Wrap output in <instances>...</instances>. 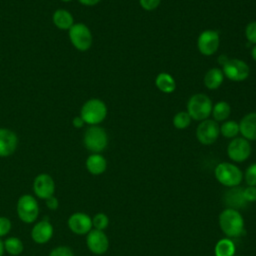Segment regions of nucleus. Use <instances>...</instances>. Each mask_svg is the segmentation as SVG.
I'll return each instance as SVG.
<instances>
[{
	"label": "nucleus",
	"mask_w": 256,
	"mask_h": 256,
	"mask_svg": "<svg viewBox=\"0 0 256 256\" xmlns=\"http://www.w3.org/2000/svg\"><path fill=\"white\" fill-rule=\"evenodd\" d=\"M160 2L161 0H139L140 6L146 11H153L159 6Z\"/></svg>",
	"instance_id": "nucleus-34"
},
{
	"label": "nucleus",
	"mask_w": 256,
	"mask_h": 256,
	"mask_svg": "<svg viewBox=\"0 0 256 256\" xmlns=\"http://www.w3.org/2000/svg\"><path fill=\"white\" fill-rule=\"evenodd\" d=\"M86 168L92 175H100L107 168V161L100 153H93L86 159Z\"/></svg>",
	"instance_id": "nucleus-19"
},
{
	"label": "nucleus",
	"mask_w": 256,
	"mask_h": 256,
	"mask_svg": "<svg viewBox=\"0 0 256 256\" xmlns=\"http://www.w3.org/2000/svg\"><path fill=\"white\" fill-rule=\"evenodd\" d=\"M49 256H74V253L68 246H58L50 252Z\"/></svg>",
	"instance_id": "nucleus-32"
},
{
	"label": "nucleus",
	"mask_w": 256,
	"mask_h": 256,
	"mask_svg": "<svg viewBox=\"0 0 256 256\" xmlns=\"http://www.w3.org/2000/svg\"><path fill=\"white\" fill-rule=\"evenodd\" d=\"M18 144L16 134L6 128H0V157L12 155Z\"/></svg>",
	"instance_id": "nucleus-16"
},
{
	"label": "nucleus",
	"mask_w": 256,
	"mask_h": 256,
	"mask_svg": "<svg viewBox=\"0 0 256 256\" xmlns=\"http://www.w3.org/2000/svg\"><path fill=\"white\" fill-rule=\"evenodd\" d=\"M69 229L77 235H85L92 230V218L83 212H76L70 215L67 221Z\"/></svg>",
	"instance_id": "nucleus-14"
},
{
	"label": "nucleus",
	"mask_w": 256,
	"mask_h": 256,
	"mask_svg": "<svg viewBox=\"0 0 256 256\" xmlns=\"http://www.w3.org/2000/svg\"><path fill=\"white\" fill-rule=\"evenodd\" d=\"M235 256H237V255H235Z\"/></svg>",
	"instance_id": "nucleus-41"
},
{
	"label": "nucleus",
	"mask_w": 256,
	"mask_h": 256,
	"mask_svg": "<svg viewBox=\"0 0 256 256\" xmlns=\"http://www.w3.org/2000/svg\"><path fill=\"white\" fill-rule=\"evenodd\" d=\"M155 85L163 93L170 94L176 89V82L171 74L167 72H161L156 76Z\"/></svg>",
	"instance_id": "nucleus-21"
},
{
	"label": "nucleus",
	"mask_w": 256,
	"mask_h": 256,
	"mask_svg": "<svg viewBox=\"0 0 256 256\" xmlns=\"http://www.w3.org/2000/svg\"><path fill=\"white\" fill-rule=\"evenodd\" d=\"M220 135V126L213 119L200 121L196 128V138L203 145L213 144Z\"/></svg>",
	"instance_id": "nucleus-8"
},
{
	"label": "nucleus",
	"mask_w": 256,
	"mask_h": 256,
	"mask_svg": "<svg viewBox=\"0 0 256 256\" xmlns=\"http://www.w3.org/2000/svg\"><path fill=\"white\" fill-rule=\"evenodd\" d=\"M223 200L227 208H233L236 210L243 208L247 205V202L243 197V188L239 186L232 187L227 190L224 194Z\"/></svg>",
	"instance_id": "nucleus-18"
},
{
	"label": "nucleus",
	"mask_w": 256,
	"mask_h": 256,
	"mask_svg": "<svg viewBox=\"0 0 256 256\" xmlns=\"http://www.w3.org/2000/svg\"><path fill=\"white\" fill-rule=\"evenodd\" d=\"M45 204L46 206L50 209V210H56L59 206V202L58 199L53 195L47 199H45Z\"/></svg>",
	"instance_id": "nucleus-35"
},
{
	"label": "nucleus",
	"mask_w": 256,
	"mask_h": 256,
	"mask_svg": "<svg viewBox=\"0 0 256 256\" xmlns=\"http://www.w3.org/2000/svg\"><path fill=\"white\" fill-rule=\"evenodd\" d=\"M247 186H256V162L250 164L243 175Z\"/></svg>",
	"instance_id": "nucleus-29"
},
{
	"label": "nucleus",
	"mask_w": 256,
	"mask_h": 256,
	"mask_svg": "<svg viewBox=\"0 0 256 256\" xmlns=\"http://www.w3.org/2000/svg\"><path fill=\"white\" fill-rule=\"evenodd\" d=\"M239 133L248 141L256 140V112L243 116L239 122Z\"/></svg>",
	"instance_id": "nucleus-17"
},
{
	"label": "nucleus",
	"mask_w": 256,
	"mask_h": 256,
	"mask_svg": "<svg viewBox=\"0 0 256 256\" xmlns=\"http://www.w3.org/2000/svg\"><path fill=\"white\" fill-rule=\"evenodd\" d=\"M109 225V218L105 213H97L92 218V226L94 229L104 231Z\"/></svg>",
	"instance_id": "nucleus-28"
},
{
	"label": "nucleus",
	"mask_w": 256,
	"mask_h": 256,
	"mask_svg": "<svg viewBox=\"0 0 256 256\" xmlns=\"http://www.w3.org/2000/svg\"><path fill=\"white\" fill-rule=\"evenodd\" d=\"M216 180L225 187L239 186L243 180V172L233 163L221 162L214 169Z\"/></svg>",
	"instance_id": "nucleus-2"
},
{
	"label": "nucleus",
	"mask_w": 256,
	"mask_h": 256,
	"mask_svg": "<svg viewBox=\"0 0 256 256\" xmlns=\"http://www.w3.org/2000/svg\"><path fill=\"white\" fill-rule=\"evenodd\" d=\"M252 152L250 141L243 137L233 138L227 146L228 157L236 163H241L247 160Z\"/></svg>",
	"instance_id": "nucleus-9"
},
{
	"label": "nucleus",
	"mask_w": 256,
	"mask_h": 256,
	"mask_svg": "<svg viewBox=\"0 0 256 256\" xmlns=\"http://www.w3.org/2000/svg\"><path fill=\"white\" fill-rule=\"evenodd\" d=\"M4 242H2L0 240V256H3V253H4Z\"/></svg>",
	"instance_id": "nucleus-39"
},
{
	"label": "nucleus",
	"mask_w": 256,
	"mask_h": 256,
	"mask_svg": "<svg viewBox=\"0 0 256 256\" xmlns=\"http://www.w3.org/2000/svg\"><path fill=\"white\" fill-rule=\"evenodd\" d=\"M243 197L247 203L256 202V186H247L243 188Z\"/></svg>",
	"instance_id": "nucleus-31"
},
{
	"label": "nucleus",
	"mask_w": 256,
	"mask_h": 256,
	"mask_svg": "<svg viewBox=\"0 0 256 256\" xmlns=\"http://www.w3.org/2000/svg\"><path fill=\"white\" fill-rule=\"evenodd\" d=\"M80 116L85 123L89 125H97L101 123L107 116L106 104L97 98L87 100L80 111Z\"/></svg>",
	"instance_id": "nucleus-4"
},
{
	"label": "nucleus",
	"mask_w": 256,
	"mask_h": 256,
	"mask_svg": "<svg viewBox=\"0 0 256 256\" xmlns=\"http://www.w3.org/2000/svg\"><path fill=\"white\" fill-rule=\"evenodd\" d=\"M223 80H224V74L222 70L216 67L209 69L203 78L204 85L209 90H214L219 88L223 83Z\"/></svg>",
	"instance_id": "nucleus-20"
},
{
	"label": "nucleus",
	"mask_w": 256,
	"mask_h": 256,
	"mask_svg": "<svg viewBox=\"0 0 256 256\" xmlns=\"http://www.w3.org/2000/svg\"><path fill=\"white\" fill-rule=\"evenodd\" d=\"M78 1L85 6H94L98 4L101 0H78Z\"/></svg>",
	"instance_id": "nucleus-37"
},
{
	"label": "nucleus",
	"mask_w": 256,
	"mask_h": 256,
	"mask_svg": "<svg viewBox=\"0 0 256 256\" xmlns=\"http://www.w3.org/2000/svg\"><path fill=\"white\" fill-rule=\"evenodd\" d=\"M231 108L230 105L226 101H219L212 107V116L213 120L216 122L226 121L230 116Z\"/></svg>",
	"instance_id": "nucleus-24"
},
{
	"label": "nucleus",
	"mask_w": 256,
	"mask_h": 256,
	"mask_svg": "<svg viewBox=\"0 0 256 256\" xmlns=\"http://www.w3.org/2000/svg\"><path fill=\"white\" fill-rule=\"evenodd\" d=\"M84 146L93 153H100L108 145V135L104 128L98 125H91L84 133Z\"/></svg>",
	"instance_id": "nucleus-5"
},
{
	"label": "nucleus",
	"mask_w": 256,
	"mask_h": 256,
	"mask_svg": "<svg viewBox=\"0 0 256 256\" xmlns=\"http://www.w3.org/2000/svg\"><path fill=\"white\" fill-rule=\"evenodd\" d=\"M53 23L61 30H69L73 25V16L64 9H58L53 14Z\"/></svg>",
	"instance_id": "nucleus-22"
},
{
	"label": "nucleus",
	"mask_w": 256,
	"mask_h": 256,
	"mask_svg": "<svg viewBox=\"0 0 256 256\" xmlns=\"http://www.w3.org/2000/svg\"><path fill=\"white\" fill-rule=\"evenodd\" d=\"M219 227L227 238H238L245 234V223L241 213L233 208H225L218 218Z\"/></svg>",
	"instance_id": "nucleus-1"
},
{
	"label": "nucleus",
	"mask_w": 256,
	"mask_h": 256,
	"mask_svg": "<svg viewBox=\"0 0 256 256\" xmlns=\"http://www.w3.org/2000/svg\"><path fill=\"white\" fill-rule=\"evenodd\" d=\"M11 230V221L4 216H0V237L5 236Z\"/></svg>",
	"instance_id": "nucleus-33"
},
{
	"label": "nucleus",
	"mask_w": 256,
	"mask_h": 256,
	"mask_svg": "<svg viewBox=\"0 0 256 256\" xmlns=\"http://www.w3.org/2000/svg\"><path fill=\"white\" fill-rule=\"evenodd\" d=\"M86 235V245L92 253L101 255L108 250L109 239L104 231L92 229Z\"/></svg>",
	"instance_id": "nucleus-12"
},
{
	"label": "nucleus",
	"mask_w": 256,
	"mask_h": 256,
	"mask_svg": "<svg viewBox=\"0 0 256 256\" xmlns=\"http://www.w3.org/2000/svg\"><path fill=\"white\" fill-rule=\"evenodd\" d=\"M69 39L72 45L79 51H86L92 45L90 29L83 23H76L69 29Z\"/></svg>",
	"instance_id": "nucleus-7"
},
{
	"label": "nucleus",
	"mask_w": 256,
	"mask_h": 256,
	"mask_svg": "<svg viewBox=\"0 0 256 256\" xmlns=\"http://www.w3.org/2000/svg\"><path fill=\"white\" fill-rule=\"evenodd\" d=\"M53 232H54V229L52 224L47 218H45L37 222L33 226L31 230V237L35 243L45 244L52 238Z\"/></svg>",
	"instance_id": "nucleus-15"
},
{
	"label": "nucleus",
	"mask_w": 256,
	"mask_h": 256,
	"mask_svg": "<svg viewBox=\"0 0 256 256\" xmlns=\"http://www.w3.org/2000/svg\"><path fill=\"white\" fill-rule=\"evenodd\" d=\"M18 217L24 223H33L39 215V205L37 200L30 194L22 195L16 206Z\"/></svg>",
	"instance_id": "nucleus-6"
},
{
	"label": "nucleus",
	"mask_w": 256,
	"mask_h": 256,
	"mask_svg": "<svg viewBox=\"0 0 256 256\" xmlns=\"http://www.w3.org/2000/svg\"><path fill=\"white\" fill-rule=\"evenodd\" d=\"M220 134L225 138H235L239 134V123L234 120H226L220 125Z\"/></svg>",
	"instance_id": "nucleus-26"
},
{
	"label": "nucleus",
	"mask_w": 256,
	"mask_h": 256,
	"mask_svg": "<svg viewBox=\"0 0 256 256\" xmlns=\"http://www.w3.org/2000/svg\"><path fill=\"white\" fill-rule=\"evenodd\" d=\"M4 249L8 254H10L12 256H17V255H20L23 252L24 245H23V242L21 241L20 238H18V237H8L4 241Z\"/></svg>",
	"instance_id": "nucleus-25"
},
{
	"label": "nucleus",
	"mask_w": 256,
	"mask_h": 256,
	"mask_svg": "<svg viewBox=\"0 0 256 256\" xmlns=\"http://www.w3.org/2000/svg\"><path fill=\"white\" fill-rule=\"evenodd\" d=\"M33 190L38 198L45 200L54 195L55 182L49 174H39L34 179Z\"/></svg>",
	"instance_id": "nucleus-13"
},
{
	"label": "nucleus",
	"mask_w": 256,
	"mask_h": 256,
	"mask_svg": "<svg viewBox=\"0 0 256 256\" xmlns=\"http://www.w3.org/2000/svg\"><path fill=\"white\" fill-rule=\"evenodd\" d=\"M62 1H64V2H68V1H71V0H62Z\"/></svg>",
	"instance_id": "nucleus-40"
},
{
	"label": "nucleus",
	"mask_w": 256,
	"mask_h": 256,
	"mask_svg": "<svg viewBox=\"0 0 256 256\" xmlns=\"http://www.w3.org/2000/svg\"><path fill=\"white\" fill-rule=\"evenodd\" d=\"M72 124H73V126H74V127H76V128H81V127H83V126H84L85 122H84V120L82 119V117H81V116H76V117H74V118H73V120H72Z\"/></svg>",
	"instance_id": "nucleus-36"
},
{
	"label": "nucleus",
	"mask_w": 256,
	"mask_h": 256,
	"mask_svg": "<svg viewBox=\"0 0 256 256\" xmlns=\"http://www.w3.org/2000/svg\"><path fill=\"white\" fill-rule=\"evenodd\" d=\"M245 37L249 43L256 45V21L247 24L245 28Z\"/></svg>",
	"instance_id": "nucleus-30"
},
{
	"label": "nucleus",
	"mask_w": 256,
	"mask_h": 256,
	"mask_svg": "<svg viewBox=\"0 0 256 256\" xmlns=\"http://www.w3.org/2000/svg\"><path fill=\"white\" fill-rule=\"evenodd\" d=\"M235 243L227 237L220 239L214 247L215 256H235Z\"/></svg>",
	"instance_id": "nucleus-23"
},
{
	"label": "nucleus",
	"mask_w": 256,
	"mask_h": 256,
	"mask_svg": "<svg viewBox=\"0 0 256 256\" xmlns=\"http://www.w3.org/2000/svg\"><path fill=\"white\" fill-rule=\"evenodd\" d=\"M222 72L224 77H227L231 81L240 82L248 78L250 74V68L246 62L233 58L228 59L227 62L222 66Z\"/></svg>",
	"instance_id": "nucleus-10"
},
{
	"label": "nucleus",
	"mask_w": 256,
	"mask_h": 256,
	"mask_svg": "<svg viewBox=\"0 0 256 256\" xmlns=\"http://www.w3.org/2000/svg\"><path fill=\"white\" fill-rule=\"evenodd\" d=\"M191 120L192 119L189 116V114L187 113V111H180L174 115L172 123L176 129L182 130V129L187 128L190 125Z\"/></svg>",
	"instance_id": "nucleus-27"
},
{
	"label": "nucleus",
	"mask_w": 256,
	"mask_h": 256,
	"mask_svg": "<svg viewBox=\"0 0 256 256\" xmlns=\"http://www.w3.org/2000/svg\"><path fill=\"white\" fill-rule=\"evenodd\" d=\"M251 56H252L253 60L256 62V45H254L251 49Z\"/></svg>",
	"instance_id": "nucleus-38"
},
{
	"label": "nucleus",
	"mask_w": 256,
	"mask_h": 256,
	"mask_svg": "<svg viewBox=\"0 0 256 256\" xmlns=\"http://www.w3.org/2000/svg\"><path fill=\"white\" fill-rule=\"evenodd\" d=\"M212 101L203 93H196L192 95L187 102V113L191 119L196 121H203L208 119L212 113Z\"/></svg>",
	"instance_id": "nucleus-3"
},
{
	"label": "nucleus",
	"mask_w": 256,
	"mask_h": 256,
	"mask_svg": "<svg viewBox=\"0 0 256 256\" xmlns=\"http://www.w3.org/2000/svg\"><path fill=\"white\" fill-rule=\"evenodd\" d=\"M220 45L219 33L215 30L202 31L197 39V48L204 56H211L217 52Z\"/></svg>",
	"instance_id": "nucleus-11"
}]
</instances>
